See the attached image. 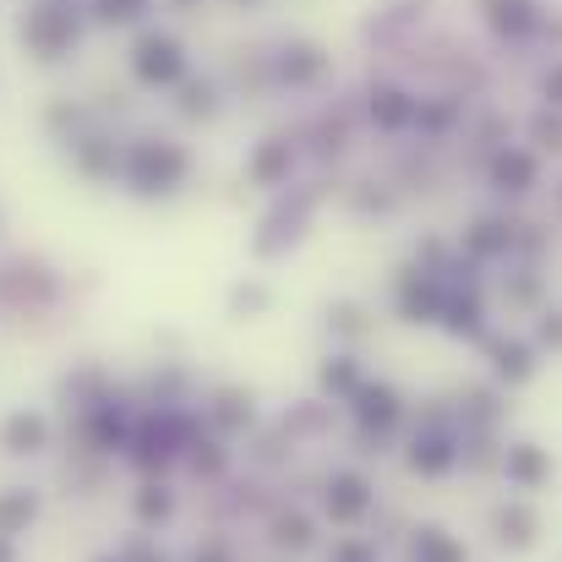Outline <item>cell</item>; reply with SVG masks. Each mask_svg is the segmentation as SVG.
Here are the masks:
<instances>
[{
    "instance_id": "1",
    "label": "cell",
    "mask_w": 562,
    "mask_h": 562,
    "mask_svg": "<svg viewBox=\"0 0 562 562\" xmlns=\"http://www.w3.org/2000/svg\"><path fill=\"white\" fill-rule=\"evenodd\" d=\"M426 426H431V431H420V437L409 442V470H415V475H448V470L459 464V437L448 431V415H442V409H431Z\"/></svg>"
},
{
    "instance_id": "2",
    "label": "cell",
    "mask_w": 562,
    "mask_h": 562,
    "mask_svg": "<svg viewBox=\"0 0 562 562\" xmlns=\"http://www.w3.org/2000/svg\"><path fill=\"white\" fill-rule=\"evenodd\" d=\"M442 301H448V284L437 279V273H404L398 279V312L409 317V323H437L442 317Z\"/></svg>"
},
{
    "instance_id": "3",
    "label": "cell",
    "mask_w": 562,
    "mask_h": 562,
    "mask_svg": "<svg viewBox=\"0 0 562 562\" xmlns=\"http://www.w3.org/2000/svg\"><path fill=\"white\" fill-rule=\"evenodd\" d=\"M356 415H361L367 431H393L404 420V398L387 382H361L356 387Z\"/></svg>"
},
{
    "instance_id": "4",
    "label": "cell",
    "mask_w": 562,
    "mask_h": 562,
    "mask_svg": "<svg viewBox=\"0 0 562 562\" xmlns=\"http://www.w3.org/2000/svg\"><path fill=\"white\" fill-rule=\"evenodd\" d=\"M541 181V159L530 148H497L492 159V187L508 191V196H525V191Z\"/></svg>"
},
{
    "instance_id": "5",
    "label": "cell",
    "mask_w": 562,
    "mask_h": 562,
    "mask_svg": "<svg viewBox=\"0 0 562 562\" xmlns=\"http://www.w3.org/2000/svg\"><path fill=\"white\" fill-rule=\"evenodd\" d=\"M503 475H508L519 492H541V486L552 481V459H547L536 442H514V448H503Z\"/></svg>"
},
{
    "instance_id": "6",
    "label": "cell",
    "mask_w": 562,
    "mask_h": 562,
    "mask_svg": "<svg viewBox=\"0 0 562 562\" xmlns=\"http://www.w3.org/2000/svg\"><path fill=\"white\" fill-rule=\"evenodd\" d=\"M481 5H486V22H492L503 38H530V33L547 27V16H541L536 0H481Z\"/></svg>"
},
{
    "instance_id": "7",
    "label": "cell",
    "mask_w": 562,
    "mask_h": 562,
    "mask_svg": "<svg viewBox=\"0 0 562 562\" xmlns=\"http://www.w3.org/2000/svg\"><path fill=\"white\" fill-rule=\"evenodd\" d=\"M453 339H486V306H481V295L470 290V295H459V290H448V301H442V317H437Z\"/></svg>"
},
{
    "instance_id": "8",
    "label": "cell",
    "mask_w": 562,
    "mask_h": 562,
    "mask_svg": "<svg viewBox=\"0 0 562 562\" xmlns=\"http://www.w3.org/2000/svg\"><path fill=\"white\" fill-rule=\"evenodd\" d=\"M492 525H497V541H503L508 552H530V547H536V530H541L530 503H503Z\"/></svg>"
},
{
    "instance_id": "9",
    "label": "cell",
    "mask_w": 562,
    "mask_h": 562,
    "mask_svg": "<svg viewBox=\"0 0 562 562\" xmlns=\"http://www.w3.org/2000/svg\"><path fill=\"white\" fill-rule=\"evenodd\" d=\"M181 176H187V154L181 148H137V181H143V191L170 187Z\"/></svg>"
},
{
    "instance_id": "10",
    "label": "cell",
    "mask_w": 562,
    "mask_h": 562,
    "mask_svg": "<svg viewBox=\"0 0 562 562\" xmlns=\"http://www.w3.org/2000/svg\"><path fill=\"white\" fill-rule=\"evenodd\" d=\"M367 508H372V486H367L361 475H334V486H328V514H334L339 525H356Z\"/></svg>"
},
{
    "instance_id": "11",
    "label": "cell",
    "mask_w": 562,
    "mask_h": 562,
    "mask_svg": "<svg viewBox=\"0 0 562 562\" xmlns=\"http://www.w3.org/2000/svg\"><path fill=\"white\" fill-rule=\"evenodd\" d=\"M486 350H492V372L503 382H530L536 376V350L525 339H486Z\"/></svg>"
},
{
    "instance_id": "12",
    "label": "cell",
    "mask_w": 562,
    "mask_h": 562,
    "mask_svg": "<svg viewBox=\"0 0 562 562\" xmlns=\"http://www.w3.org/2000/svg\"><path fill=\"white\" fill-rule=\"evenodd\" d=\"M181 66H187V60H181V49H176L170 38H148V44L137 49V77H143V82H176Z\"/></svg>"
},
{
    "instance_id": "13",
    "label": "cell",
    "mask_w": 562,
    "mask_h": 562,
    "mask_svg": "<svg viewBox=\"0 0 562 562\" xmlns=\"http://www.w3.org/2000/svg\"><path fill=\"white\" fill-rule=\"evenodd\" d=\"M464 251H470L475 262H492V257L514 251V229H508L503 218H475V224L464 229Z\"/></svg>"
},
{
    "instance_id": "14",
    "label": "cell",
    "mask_w": 562,
    "mask_h": 562,
    "mask_svg": "<svg viewBox=\"0 0 562 562\" xmlns=\"http://www.w3.org/2000/svg\"><path fill=\"white\" fill-rule=\"evenodd\" d=\"M415 104L420 99H409L404 88H376L372 93V121L382 132H404V126H415Z\"/></svg>"
},
{
    "instance_id": "15",
    "label": "cell",
    "mask_w": 562,
    "mask_h": 562,
    "mask_svg": "<svg viewBox=\"0 0 562 562\" xmlns=\"http://www.w3.org/2000/svg\"><path fill=\"white\" fill-rule=\"evenodd\" d=\"M415 562H464V547L448 530L426 525V530H415Z\"/></svg>"
},
{
    "instance_id": "16",
    "label": "cell",
    "mask_w": 562,
    "mask_h": 562,
    "mask_svg": "<svg viewBox=\"0 0 562 562\" xmlns=\"http://www.w3.org/2000/svg\"><path fill=\"white\" fill-rule=\"evenodd\" d=\"M0 442H5L11 453H33V448L44 442V420L22 409V415H11V420H5V431H0Z\"/></svg>"
},
{
    "instance_id": "17",
    "label": "cell",
    "mask_w": 562,
    "mask_h": 562,
    "mask_svg": "<svg viewBox=\"0 0 562 562\" xmlns=\"http://www.w3.org/2000/svg\"><path fill=\"white\" fill-rule=\"evenodd\" d=\"M284 170H290V143H268V148L251 159V176H257L262 187H268V181H279Z\"/></svg>"
},
{
    "instance_id": "18",
    "label": "cell",
    "mask_w": 562,
    "mask_h": 562,
    "mask_svg": "<svg viewBox=\"0 0 562 562\" xmlns=\"http://www.w3.org/2000/svg\"><path fill=\"white\" fill-rule=\"evenodd\" d=\"M530 137L547 148V154H562V110H536V121H530Z\"/></svg>"
},
{
    "instance_id": "19",
    "label": "cell",
    "mask_w": 562,
    "mask_h": 562,
    "mask_svg": "<svg viewBox=\"0 0 562 562\" xmlns=\"http://www.w3.org/2000/svg\"><path fill=\"white\" fill-rule=\"evenodd\" d=\"M323 387H328V393H339V398H356L361 372H356L350 361H328V367H323Z\"/></svg>"
},
{
    "instance_id": "20",
    "label": "cell",
    "mask_w": 562,
    "mask_h": 562,
    "mask_svg": "<svg viewBox=\"0 0 562 562\" xmlns=\"http://www.w3.org/2000/svg\"><path fill=\"white\" fill-rule=\"evenodd\" d=\"M317 71H323V49H312V44L290 49V60H284V77H295V82H312Z\"/></svg>"
},
{
    "instance_id": "21",
    "label": "cell",
    "mask_w": 562,
    "mask_h": 562,
    "mask_svg": "<svg viewBox=\"0 0 562 562\" xmlns=\"http://www.w3.org/2000/svg\"><path fill=\"white\" fill-rule=\"evenodd\" d=\"M453 115H459V104H453V99L415 104V126H426V132H442V126H453Z\"/></svg>"
},
{
    "instance_id": "22",
    "label": "cell",
    "mask_w": 562,
    "mask_h": 562,
    "mask_svg": "<svg viewBox=\"0 0 562 562\" xmlns=\"http://www.w3.org/2000/svg\"><path fill=\"white\" fill-rule=\"evenodd\" d=\"M541 99H547V110H562V60L541 71Z\"/></svg>"
},
{
    "instance_id": "23",
    "label": "cell",
    "mask_w": 562,
    "mask_h": 562,
    "mask_svg": "<svg viewBox=\"0 0 562 562\" xmlns=\"http://www.w3.org/2000/svg\"><path fill=\"white\" fill-rule=\"evenodd\" d=\"M508 301H519V306H536V301H541V279H536V273H519V279L508 284Z\"/></svg>"
},
{
    "instance_id": "24",
    "label": "cell",
    "mask_w": 562,
    "mask_h": 562,
    "mask_svg": "<svg viewBox=\"0 0 562 562\" xmlns=\"http://www.w3.org/2000/svg\"><path fill=\"white\" fill-rule=\"evenodd\" d=\"M328 562H376V547L372 541H339Z\"/></svg>"
},
{
    "instance_id": "25",
    "label": "cell",
    "mask_w": 562,
    "mask_h": 562,
    "mask_svg": "<svg viewBox=\"0 0 562 562\" xmlns=\"http://www.w3.org/2000/svg\"><path fill=\"white\" fill-rule=\"evenodd\" d=\"M536 334H541V345H552V350H562V312H547Z\"/></svg>"
}]
</instances>
